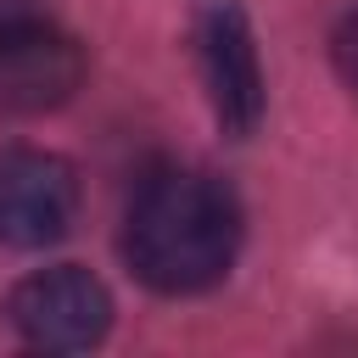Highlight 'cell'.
<instances>
[{"label":"cell","instance_id":"obj_1","mask_svg":"<svg viewBox=\"0 0 358 358\" xmlns=\"http://www.w3.org/2000/svg\"><path fill=\"white\" fill-rule=\"evenodd\" d=\"M235 246H241V207L229 185H218L213 173L162 168L129 201L123 257L162 296L218 285L235 263Z\"/></svg>","mask_w":358,"mask_h":358},{"label":"cell","instance_id":"obj_2","mask_svg":"<svg viewBox=\"0 0 358 358\" xmlns=\"http://www.w3.org/2000/svg\"><path fill=\"white\" fill-rule=\"evenodd\" d=\"M11 324L28 347L39 352H84L106 336L112 324V296L95 274L62 263L39 268L11 291Z\"/></svg>","mask_w":358,"mask_h":358},{"label":"cell","instance_id":"obj_3","mask_svg":"<svg viewBox=\"0 0 358 358\" xmlns=\"http://www.w3.org/2000/svg\"><path fill=\"white\" fill-rule=\"evenodd\" d=\"M78 213V173L50 151H0V241L6 246H50L73 229Z\"/></svg>","mask_w":358,"mask_h":358},{"label":"cell","instance_id":"obj_4","mask_svg":"<svg viewBox=\"0 0 358 358\" xmlns=\"http://www.w3.org/2000/svg\"><path fill=\"white\" fill-rule=\"evenodd\" d=\"M84 84V50L45 17H22L0 34V106L6 112H56Z\"/></svg>","mask_w":358,"mask_h":358},{"label":"cell","instance_id":"obj_5","mask_svg":"<svg viewBox=\"0 0 358 358\" xmlns=\"http://www.w3.org/2000/svg\"><path fill=\"white\" fill-rule=\"evenodd\" d=\"M201 73H207V95L213 112L229 134H252L263 117V62H257V39L252 22L235 0H213L201 11Z\"/></svg>","mask_w":358,"mask_h":358},{"label":"cell","instance_id":"obj_6","mask_svg":"<svg viewBox=\"0 0 358 358\" xmlns=\"http://www.w3.org/2000/svg\"><path fill=\"white\" fill-rule=\"evenodd\" d=\"M330 62H336L341 84H347V90H358V11L336 22V34H330Z\"/></svg>","mask_w":358,"mask_h":358},{"label":"cell","instance_id":"obj_7","mask_svg":"<svg viewBox=\"0 0 358 358\" xmlns=\"http://www.w3.org/2000/svg\"><path fill=\"white\" fill-rule=\"evenodd\" d=\"M22 17H39L34 0H0V34H6L11 22H22Z\"/></svg>","mask_w":358,"mask_h":358}]
</instances>
